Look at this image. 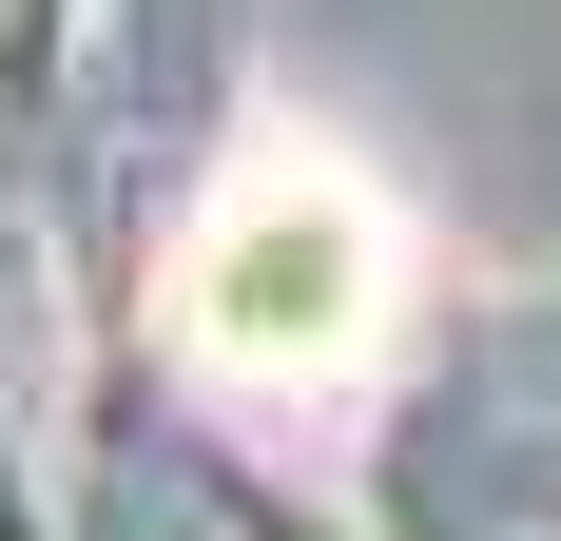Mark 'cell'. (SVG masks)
I'll return each instance as SVG.
<instances>
[{
    "label": "cell",
    "instance_id": "cell-1",
    "mask_svg": "<svg viewBox=\"0 0 561 541\" xmlns=\"http://www.w3.org/2000/svg\"><path fill=\"white\" fill-rule=\"evenodd\" d=\"M388 310H407V232H388V194L348 156H310V136L232 156V194L194 214V252H174V348L214 387H348L388 348Z\"/></svg>",
    "mask_w": 561,
    "mask_h": 541
}]
</instances>
